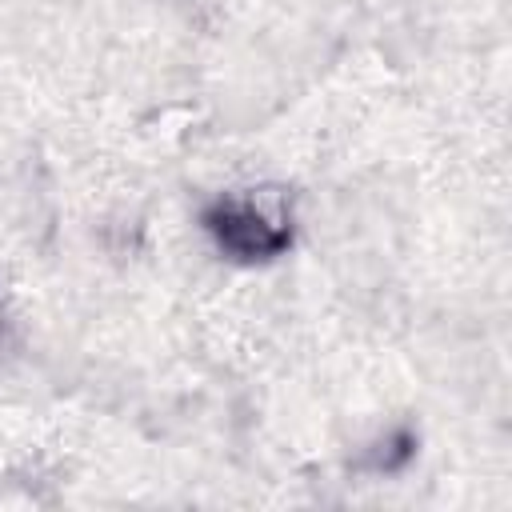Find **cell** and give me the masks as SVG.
Wrapping results in <instances>:
<instances>
[{
    "label": "cell",
    "instance_id": "cell-2",
    "mask_svg": "<svg viewBox=\"0 0 512 512\" xmlns=\"http://www.w3.org/2000/svg\"><path fill=\"white\" fill-rule=\"evenodd\" d=\"M0 340H4V304H0Z\"/></svg>",
    "mask_w": 512,
    "mask_h": 512
},
{
    "label": "cell",
    "instance_id": "cell-1",
    "mask_svg": "<svg viewBox=\"0 0 512 512\" xmlns=\"http://www.w3.org/2000/svg\"><path fill=\"white\" fill-rule=\"evenodd\" d=\"M204 228L212 232L220 252L236 260H272L292 244V216L284 200L268 192L220 196L204 212Z\"/></svg>",
    "mask_w": 512,
    "mask_h": 512
}]
</instances>
